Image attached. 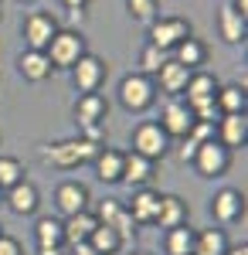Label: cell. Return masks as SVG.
<instances>
[{
    "label": "cell",
    "instance_id": "4",
    "mask_svg": "<svg viewBox=\"0 0 248 255\" xmlns=\"http://www.w3.org/2000/svg\"><path fill=\"white\" fill-rule=\"evenodd\" d=\"M173 139L163 133V126L156 123V119H143V123H136L133 129V153H139V157L146 160H163L167 157V150H170Z\"/></svg>",
    "mask_w": 248,
    "mask_h": 255
},
{
    "label": "cell",
    "instance_id": "1",
    "mask_svg": "<svg viewBox=\"0 0 248 255\" xmlns=\"http://www.w3.org/2000/svg\"><path fill=\"white\" fill-rule=\"evenodd\" d=\"M99 153V143H89V139H58V143H48L41 146V163L44 167H55V170H75L82 163H92V157Z\"/></svg>",
    "mask_w": 248,
    "mask_h": 255
},
{
    "label": "cell",
    "instance_id": "29",
    "mask_svg": "<svg viewBox=\"0 0 248 255\" xmlns=\"http://www.w3.org/2000/svg\"><path fill=\"white\" fill-rule=\"evenodd\" d=\"M163 252L167 255H194V228L191 225H177L163 235Z\"/></svg>",
    "mask_w": 248,
    "mask_h": 255
},
{
    "label": "cell",
    "instance_id": "16",
    "mask_svg": "<svg viewBox=\"0 0 248 255\" xmlns=\"http://www.w3.org/2000/svg\"><path fill=\"white\" fill-rule=\"evenodd\" d=\"M218 38L225 44H245L248 41V17H242L231 3L218 7Z\"/></svg>",
    "mask_w": 248,
    "mask_h": 255
},
{
    "label": "cell",
    "instance_id": "41",
    "mask_svg": "<svg viewBox=\"0 0 248 255\" xmlns=\"http://www.w3.org/2000/svg\"><path fill=\"white\" fill-rule=\"evenodd\" d=\"M129 255H153V252H143V249H136V252H129Z\"/></svg>",
    "mask_w": 248,
    "mask_h": 255
},
{
    "label": "cell",
    "instance_id": "6",
    "mask_svg": "<svg viewBox=\"0 0 248 255\" xmlns=\"http://www.w3.org/2000/svg\"><path fill=\"white\" fill-rule=\"evenodd\" d=\"M191 167H194V174H197V177H208V180L225 177V174H228V167H231V150L225 146V143H218V139H208V143L197 146Z\"/></svg>",
    "mask_w": 248,
    "mask_h": 255
},
{
    "label": "cell",
    "instance_id": "5",
    "mask_svg": "<svg viewBox=\"0 0 248 255\" xmlns=\"http://www.w3.org/2000/svg\"><path fill=\"white\" fill-rule=\"evenodd\" d=\"M68 75H72V85H75L78 96H89V92H99V89H102V82L109 75V65L99 58V55L85 51V55L68 68Z\"/></svg>",
    "mask_w": 248,
    "mask_h": 255
},
{
    "label": "cell",
    "instance_id": "43",
    "mask_svg": "<svg viewBox=\"0 0 248 255\" xmlns=\"http://www.w3.org/2000/svg\"><path fill=\"white\" fill-rule=\"evenodd\" d=\"M0 204H3V191H0Z\"/></svg>",
    "mask_w": 248,
    "mask_h": 255
},
{
    "label": "cell",
    "instance_id": "22",
    "mask_svg": "<svg viewBox=\"0 0 248 255\" xmlns=\"http://www.w3.org/2000/svg\"><path fill=\"white\" fill-rule=\"evenodd\" d=\"M109 119V102L102 92H89V96H78L75 102V123L78 126H92V123H106Z\"/></svg>",
    "mask_w": 248,
    "mask_h": 255
},
{
    "label": "cell",
    "instance_id": "39",
    "mask_svg": "<svg viewBox=\"0 0 248 255\" xmlns=\"http://www.w3.org/2000/svg\"><path fill=\"white\" fill-rule=\"evenodd\" d=\"M231 7H235L242 17H248V0H231Z\"/></svg>",
    "mask_w": 248,
    "mask_h": 255
},
{
    "label": "cell",
    "instance_id": "45",
    "mask_svg": "<svg viewBox=\"0 0 248 255\" xmlns=\"http://www.w3.org/2000/svg\"><path fill=\"white\" fill-rule=\"evenodd\" d=\"M0 17H3V10H0Z\"/></svg>",
    "mask_w": 248,
    "mask_h": 255
},
{
    "label": "cell",
    "instance_id": "18",
    "mask_svg": "<svg viewBox=\"0 0 248 255\" xmlns=\"http://www.w3.org/2000/svg\"><path fill=\"white\" fill-rule=\"evenodd\" d=\"M187 218H191V204L180 194H160V208H156V221L153 225H160L163 232H170L177 225H187Z\"/></svg>",
    "mask_w": 248,
    "mask_h": 255
},
{
    "label": "cell",
    "instance_id": "24",
    "mask_svg": "<svg viewBox=\"0 0 248 255\" xmlns=\"http://www.w3.org/2000/svg\"><path fill=\"white\" fill-rule=\"evenodd\" d=\"M96 215L92 211H78V215L61 218V228H65V245H82L89 242V235L96 232Z\"/></svg>",
    "mask_w": 248,
    "mask_h": 255
},
{
    "label": "cell",
    "instance_id": "21",
    "mask_svg": "<svg viewBox=\"0 0 248 255\" xmlns=\"http://www.w3.org/2000/svg\"><path fill=\"white\" fill-rule=\"evenodd\" d=\"M96 177L102 184H123V150L116 146H99V153L92 157Z\"/></svg>",
    "mask_w": 248,
    "mask_h": 255
},
{
    "label": "cell",
    "instance_id": "25",
    "mask_svg": "<svg viewBox=\"0 0 248 255\" xmlns=\"http://www.w3.org/2000/svg\"><path fill=\"white\" fill-rule=\"evenodd\" d=\"M228 232L225 228H201L194 232V255H228Z\"/></svg>",
    "mask_w": 248,
    "mask_h": 255
},
{
    "label": "cell",
    "instance_id": "23",
    "mask_svg": "<svg viewBox=\"0 0 248 255\" xmlns=\"http://www.w3.org/2000/svg\"><path fill=\"white\" fill-rule=\"evenodd\" d=\"M17 72H20V79L24 82H44V79H51V61H48V55L44 51H20L17 55Z\"/></svg>",
    "mask_w": 248,
    "mask_h": 255
},
{
    "label": "cell",
    "instance_id": "31",
    "mask_svg": "<svg viewBox=\"0 0 248 255\" xmlns=\"http://www.w3.org/2000/svg\"><path fill=\"white\" fill-rule=\"evenodd\" d=\"M24 177H27V167L17 157H0V191H10Z\"/></svg>",
    "mask_w": 248,
    "mask_h": 255
},
{
    "label": "cell",
    "instance_id": "12",
    "mask_svg": "<svg viewBox=\"0 0 248 255\" xmlns=\"http://www.w3.org/2000/svg\"><path fill=\"white\" fill-rule=\"evenodd\" d=\"M92 215H96L99 225H106V228H116V232L126 238V242L136 235V225H133V218H129V211H126V204H123V201H113V197H106V201H99V208L92 211Z\"/></svg>",
    "mask_w": 248,
    "mask_h": 255
},
{
    "label": "cell",
    "instance_id": "42",
    "mask_svg": "<svg viewBox=\"0 0 248 255\" xmlns=\"http://www.w3.org/2000/svg\"><path fill=\"white\" fill-rule=\"evenodd\" d=\"M20 3H34V0H20Z\"/></svg>",
    "mask_w": 248,
    "mask_h": 255
},
{
    "label": "cell",
    "instance_id": "34",
    "mask_svg": "<svg viewBox=\"0 0 248 255\" xmlns=\"http://www.w3.org/2000/svg\"><path fill=\"white\" fill-rule=\"evenodd\" d=\"M0 255H24V245L14 235H0Z\"/></svg>",
    "mask_w": 248,
    "mask_h": 255
},
{
    "label": "cell",
    "instance_id": "9",
    "mask_svg": "<svg viewBox=\"0 0 248 255\" xmlns=\"http://www.w3.org/2000/svg\"><path fill=\"white\" fill-rule=\"evenodd\" d=\"M58 17L55 14H48V10H31L27 17H24V41H27V48L31 51H44L48 48V41L58 34Z\"/></svg>",
    "mask_w": 248,
    "mask_h": 255
},
{
    "label": "cell",
    "instance_id": "35",
    "mask_svg": "<svg viewBox=\"0 0 248 255\" xmlns=\"http://www.w3.org/2000/svg\"><path fill=\"white\" fill-rule=\"evenodd\" d=\"M61 7H65V10H72V14H78V17H82V10L89 7V0H61Z\"/></svg>",
    "mask_w": 248,
    "mask_h": 255
},
{
    "label": "cell",
    "instance_id": "28",
    "mask_svg": "<svg viewBox=\"0 0 248 255\" xmlns=\"http://www.w3.org/2000/svg\"><path fill=\"white\" fill-rule=\"evenodd\" d=\"M92 252L99 255H119L123 249H126V238L119 235L116 228H106V225H96V232L89 235V242H85Z\"/></svg>",
    "mask_w": 248,
    "mask_h": 255
},
{
    "label": "cell",
    "instance_id": "30",
    "mask_svg": "<svg viewBox=\"0 0 248 255\" xmlns=\"http://www.w3.org/2000/svg\"><path fill=\"white\" fill-rule=\"evenodd\" d=\"M34 242L38 245H65V228H61V218L41 215L34 221Z\"/></svg>",
    "mask_w": 248,
    "mask_h": 255
},
{
    "label": "cell",
    "instance_id": "46",
    "mask_svg": "<svg viewBox=\"0 0 248 255\" xmlns=\"http://www.w3.org/2000/svg\"><path fill=\"white\" fill-rule=\"evenodd\" d=\"M0 143H3V136H0Z\"/></svg>",
    "mask_w": 248,
    "mask_h": 255
},
{
    "label": "cell",
    "instance_id": "15",
    "mask_svg": "<svg viewBox=\"0 0 248 255\" xmlns=\"http://www.w3.org/2000/svg\"><path fill=\"white\" fill-rule=\"evenodd\" d=\"M153 177H156V163L153 160L139 157L133 150L123 153V184H129L133 191H139V187H150Z\"/></svg>",
    "mask_w": 248,
    "mask_h": 255
},
{
    "label": "cell",
    "instance_id": "32",
    "mask_svg": "<svg viewBox=\"0 0 248 255\" xmlns=\"http://www.w3.org/2000/svg\"><path fill=\"white\" fill-rule=\"evenodd\" d=\"M126 10L136 24H146L150 27L153 20L160 17V0H126Z\"/></svg>",
    "mask_w": 248,
    "mask_h": 255
},
{
    "label": "cell",
    "instance_id": "17",
    "mask_svg": "<svg viewBox=\"0 0 248 255\" xmlns=\"http://www.w3.org/2000/svg\"><path fill=\"white\" fill-rule=\"evenodd\" d=\"M214 139H218V143H225L231 153H235L238 146H245V143H248V113L221 116L218 123H214Z\"/></svg>",
    "mask_w": 248,
    "mask_h": 255
},
{
    "label": "cell",
    "instance_id": "3",
    "mask_svg": "<svg viewBox=\"0 0 248 255\" xmlns=\"http://www.w3.org/2000/svg\"><path fill=\"white\" fill-rule=\"evenodd\" d=\"M89 48H85V38H82V31H72V27H58V34L48 41V48H44V55L51 61V68H72L82 55H85Z\"/></svg>",
    "mask_w": 248,
    "mask_h": 255
},
{
    "label": "cell",
    "instance_id": "7",
    "mask_svg": "<svg viewBox=\"0 0 248 255\" xmlns=\"http://www.w3.org/2000/svg\"><path fill=\"white\" fill-rule=\"evenodd\" d=\"M191 34H194L191 20H184V17H156L150 24V41H146V44H153V48H160V51L170 55L173 48H177L184 38H191Z\"/></svg>",
    "mask_w": 248,
    "mask_h": 255
},
{
    "label": "cell",
    "instance_id": "40",
    "mask_svg": "<svg viewBox=\"0 0 248 255\" xmlns=\"http://www.w3.org/2000/svg\"><path fill=\"white\" fill-rule=\"evenodd\" d=\"M228 255H248V245L242 242V245H228Z\"/></svg>",
    "mask_w": 248,
    "mask_h": 255
},
{
    "label": "cell",
    "instance_id": "8",
    "mask_svg": "<svg viewBox=\"0 0 248 255\" xmlns=\"http://www.w3.org/2000/svg\"><path fill=\"white\" fill-rule=\"evenodd\" d=\"M156 123L163 126V133H167L170 139H187V133L194 129V123H197V119H194L191 106L177 96V99H167V106H163V113H160Z\"/></svg>",
    "mask_w": 248,
    "mask_h": 255
},
{
    "label": "cell",
    "instance_id": "2",
    "mask_svg": "<svg viewBox=\"0 0 248 255\" xmlns=\"http://www.w3.org/2000/svg\"><path fill=\"white\" fill-rule=\"evenodd\" d=\"M153 102H156V85H153L150 75H139V72H129V75H123L119 82V106L126 109V113H146Z\"/></svg>",
    "mask_w": 248,
    "mask_h": 255
},
{
    "label": "cell",
    "instance_id": "10",
    "mask_svg": "<svg viewBox=\"0 0 248 255\" xmlns=\"http://www.w3.org/2000/svg\"><path fill=\"white\" fill-rule=\"evenodd\" d=\"M55 208L61 215H78V211H92V191L82 180H61L55 187Z\"/></svg>",
    "mask_w": 248,
    "mask_h": 255
},
{
    "label": "cell",
    "instance_id": "27",
    "mask_svg": "<svg viewBox=\"0 0 248 255\" xmlns=\"http://www.w3.org/2000/svg\"><path fill=\"white\" fill-rule=\"evenodd\" d=\"M170 58H173V61H180V65H187L191 72H197V68L208 61V44H204L201 38H194V34H191V38H184V41H180V44H177V48L170 51Z\"/></svg>",
    "mask_w": 248,
    "mask_h": 255
},
{
    "label": "cell",
    "instance_id": "44",
    "mask_svg": "<svg viewBox=\"0 0 248 255\" xmlns=\"http://www.w3.org/2000/svg\"><path fill=\"white\" fill-rule=\"evenodd\" d=\"M0 235H3V225H0Z\"/></svg>",
    "mask_w": 248,
    "mask_h": 255
},
{
    "label": "cell",
    "instance_id": "14",
    "mask_svg": "<svg viewBox=\"0 0 248 255\" xmlns=\"http://www.w3.org/2000/svg\"><path fill=\"white\" fill-rule=\"evenodd\" d=\"M187 79H191V68L187 65H180V61L167 58L160 68H156V75H153V85H156V92H163V96H184V85H187Z\"/></svg>",
    "mask_w": 248,
    "mask_h": 255
},
{
    "label": "cell",
    "instance_id": "13",
    "mask_svg": "<svg viewBox=\"0 0 248 255\" xmlns=\"http://www.w3.org/2000/svg\"><path fill=\"white\" fill-rule=\"evenodd\" d=\"M3 204H7L17 218H31V215H38V208H41V191L24 177V180L14 184L10 191H3Z\"/></svg>",
    "mask_w": 248,
    "mask_h": 255
},
{
    "label": "cell",
    "instance_id": "20",
    "mask_svg": "<svg viewBox=\"0 0 248 255\" xmlns=\"http://www.w3.org/2000/svg\"><path fill=\"white\" fill-rule=\"evenodd\" d=\"M218 89H221V82L214 79L211 72H204V68H197V72H191V79H187V85H184V102L187 106H197V102H211V99L218 96Z\"/></svg>",
    "mask_w": 248,
    "mask_h": 255
},
{
    "label": "cell",
    "instance_id": "38",
    "mask_svg": "<svg viewBox=\"0 0 248 255\" xmlns=\"http://www.w3.org/2000/svg\"><path fill=\"white\" fill-rule=\"evenodd\" d=\"M72 255H99V252H92V249L82 242V245H72Z\"/></svg>",
    "mask_w": 248,
    "mask_h": 255
},
{
    "label": "cell",
    "instance_id": "26",
    "mask_svg": "<svg viewBox=\"0 0 248 255\" xmlns=\"http://www.w3.org/2000/svg\"><path fill=\"white\" fill-rule=\"evenodd\" d=\"M214 106L221 116H238V113H248V92L245 85H221L218 96H214Z\"/></svg>",
    "mask_w": 248,
    "mask_h": 255
},
{
    "label": "cell",
    "instance_id": "37",
    "mask_svg": "<svg viewBox=\"0 0 248 255\" xmlns=\"http://www.w3.org/2000/svg\"><path fill=\"white\" fill-rule=\"evenodd\" d=\"M38 255H65V245H38Z\"/></svg>",
    "mask_w": 248,
    "mask_h": 255
},
{
    "label": "cell",
    "instance_id": "19",
    "mask_svg": "<svg viewBox=\"0 0 248 255\" xmlns=\"http://www.w3.org/2000/svg\"><path fill=\"white\" fill-rule=\"evenodd\" d=\"M156 208H160V191H153V187H139V191H133L129 204H126L133 225H153V221H156Z\"/></svg>",
    "mask_w": 248,
    "mask_h": 255
},
{
    "label": "cell",
    "instance_id": "36",
    "mask_svg": "<svg viewBox=\"0 0 248 255\" xmlns=\"http://www.w3.org/2000/svg\"><path fill=\"white\" fill-rule=\"evenodd\" d=\"M194 153H197V146H194L191 139H184V146H180V160H184V163H191Z\"/></svg>",
    "mask_w": 248,
    "mask_h": 255
},
{
    "label": "cell",
    "instance_id": "33",
    "mask_svg": "<svg viewBox=\"0 0 248 255\" xmlns=\"http://www.w3.org/2000/svg\"><path fill=\"white\" fill-rule=\"evenodd\" d=\"M167 58H170L167 51H160V48L146 44V48L139 51V75H150V79H153V75H156V68H160Z\"/></svg>",
    "mask_w": 248,
    "mask_h": 255
},
{
    "label": "cell",
    "instance_id": "11",
    "mask_svg": "<svg viewBox=\"0 0 248 255\" xmlns=\"http://www.w3.org/2000/svg\"><path fill=\"white\" fill-rule=\"evenodd\" d=\"M211 218L218 225H235L245 218V194L235 187H221L218 194L211 197Z\"/></svg>",
    "mask_w": 248,
    "mask_h": 255
}]
</instances>
